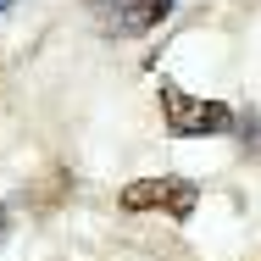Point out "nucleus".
Wrapping results in <instances>:
<instances>
[{"label":"nucleus","instance_id":"4","mask_svg":"<svg viewBox=\"0 0 261 261\" xmlns=\"http://www.w3.org/2000/svg\"><path fill=\"white\" fill-rule=\"evenodd\" d=\"M6 11H17V0H0V17H6Z\"/></svg>","mask_w":261,"mask_h":261},{"label":"nucleus","instance_id":"2","mask_svg":"<svg viewBox=\"0 0 261 261\" xmlns=\"http://www.w3.org/2000/svg\"><path fill=\"white\" fill-rule=\"evenodd\" d=\"M117 206L122 211H167L172 222H189L195 206H200V184L195 178H184V172H161V178H134V184H122V195H117Z\"/></svg>","mask_w":261,"mask_h":261},{"label":"nucleus","instance_id":"3","mask_svg":"<svg viewBox=\"0 0 261 261\" xmlns=\"http://www.w3.org/2000/svg\"><path fill=\"white\" fill-rule=\"evenodd\" d=\"M84 6L95 11V22H100L106 34H117V39L150 34L156 22L172 17V0H84Z\"/></svg>","mask_w":261,"mask_h":261},{"label":"nucleus","instance_id":"1","mask_svg":"<svg viewBox=\"0 0 261 261\" xmlns=\"http://www.w3.org/2000/svg\"><path fill=\"white\" fill-rule=\"evenodd\" d=\"M156 100H161L167 139H217V134H233V128H239V111L228 100H200V95L178 89L172 78H161Z\"/></svg>","mask_w":261,"mask_h":261},{"label":"nucleus","instance_id":"5","mask_svg":"<svg viewBox=\"0 0 261 261\" xmlns=\"http://www.w3.org/2000/svg\"><path fill=\"white\" fill-rule=\"evenodd\" d=\"M0 245H6V217H0Z\"/></svg>","mask_w":261,"mask_h":261}]
</instances>
